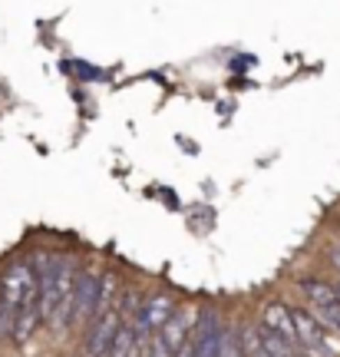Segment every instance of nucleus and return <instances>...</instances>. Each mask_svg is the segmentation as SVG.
Wrapping results in <instances>:
<instances>
[{"label": "nucleus", "instance_id": "nucleus-1", "mask_svg": "<svg viewBox=\"0 0 340 357\" xmlns=\"http://www.w3.org/2000/svg\"><path fill=\"white\" fill-rule=\"evenodd\" d=\"M76 281H79V271L70 258H63L60 265V288H56V307H53V318H50V328L60 331L73 321V311H76Z\"/></svg>", "mask_w": 340, "mask_h": 357}, {"label": "nucleus", "instance_id": "nucleus-2", "mask_svg": "<svg viewBox=\"0 0 340 357\" xmlns=\"http://www.w3.org/2000/svg\"><path fill=\"white\" fill-rule=\"evenodd\" d=\"M119 324H123V314L116 311V307H106L100 311L93 324H89V334H86V357H106L109 354V347H113V337L119 331Z\"/></svg>", "mask_w": 340, "mask_h": 357}, {"label": "nucleus", "instance_id": "nucleus-3", "mask_svg": "<svg viewBox=\"0 0 340 357\" xmlns=\"http://www.w3.org/2000/svg\"><path fill=\"white\" fill-rule=\"evenodd\" d=\"M100 288H102V271H79V281H76V311L73 321L79 324H89V321L100 314Z\"/></svg>", "mask_w": 340, "mask_h": 357}, {"label": "nucleus", "instance_id": "nucleus-4", "mask_svg": "<svg viewBox=\"0 0 340 357\" xmlns=\"http://www.w3.org/2000/svg\"><path fill=\"white\" fill-rule=\"evenodd\" d=\"M192 341H195V354L199 357H222V324L212 307H202L195 328H192Z\"/></svg>", "mask_w": 340, "mask_h": 357}, {"label": "nucleus", "instance_id": "nucleus-5", "mask_svg": "<svg viewBox=\"0 0 340 357\" xmlns=\"http://www.w3.org/2000/svg\"><path fill=\"white\" fill-rule=\"evenodd\" d=\"M37 278V271L33 265H13L3 271V281H0V301L10 307L13 314L20 311V301H24L26 288H30V281Z\"/></svg>", "mask_w": 340, "mask_h": 357}, {"label": "nucleus", "instance_id": "nucleus-6", "mask_svg": "<svg viewBox=\"0 0 340 357\" xmlns=\"http://www.w3.org/2000/svg\"><path fill=\"white\" fill-rule=\"evenodd\" d=\"M291 314H294V328H298V341H301V347H307V351H330L327 344H324V324H320V318H317L314 311H307V307H291Z\"/></svg>", "mask_w": 340, "mask_h": 357}, {"label": "nucleus", "instance_id": "nucleus-7", "mask_svg": "<svg viewBox=\"0 0 340 357\" xmlns=\"http://www.w3.org/2000/svg\"><path fill=\"white\" fill-rule=\"evenodd\" d=\"M261 324L271 328V331H277L284 341H291V344H301V341H298V328H294V314H291L288 305H281V301L265 305V311H261Z\"/></svg>", "mask_w": 340, "mask_h": 357}, {"label": "nucleus", "instance_id": "nucleus-8", "mask_svg": "<svg viewBox=\"0 0 340 357\" xmlns=\"http://www.w3.org/2000/svg\"><path fill=\"white\" fill-rule=\"evenodd\" d=\"M189 328H192V318H189V311H182V307H176L172 311V318L165 321L162 328V337H165V344L172 347V351H178V347L189 341Z\"/></svg>", "mask_w": 340, "mask_h": 357}, {"label": "nucleus", "instance_id": "nucleus-9", "mask_svg": "<svg viewBox=\"0 0 340 357\" xmlns=\"http://www.w3.org/2000/svg\"><path fill=\"white\" fill-rule=\"evenodd\" d=\"M172 311H176V298H172V294H155V298H149V301L142 305V314H139V318H146L152 331H159L165 321L172 318Z\"/></svg>", "mask_w": 340, "mask_h": 357}, {"label": "nucleus", "instance_id": "nucleus-10", "mask_svg": "<svg viewBox=\"0 0 340 357\" xmlns=\"http://www.w3.org/2000/svg\"><path fill=\"white\" fill-rule=\"evenodd\" d=\"M136 331H132V324L129 321H123L119 324V331H116L113 337V347H109V354L106 357H136Z\"/></svg>", "mask_w": 340, "mask_h": 357}, {"label": "nucleus", "instance_id": "nucleus-11", "mask_svg": "<svg viewBox=\"0 0 340 357\" xmlns=\"http://www.w3.org/2000/svg\"><path fill=\"white\" fill-rule=\"evenodd\" d=\"M301 291L311 298V305H330V301H337L340 294H337V284H327V281H314V278H307L301 281Z\"/></svg>", "mask_w": 340, "mask_h": 357}, {"label": "nucleus", "instance_id": "nucleus-12", "mask_svg": "<svg viewBox=\"0 0 340 357\" xmlns=\"http://www.w3.org/2000/svg\"><path fill=\"white\" fill-rule=\"evenodd\" d=\"M314 314L320 318V324H324V328L340 331V298H337V301H330V305H317Z\"/></svg>", "mask_w": 340, "mask_h": 357}, {"label": "nucleus", "instance_id": "nucleus-13", "mask_svg": "<svg viewBox=\"0 0 340 357\" xmlns=\"http://www.w3.org/2000/svg\"><path fill=\"white\" fill-rule=\"evenodd\" d=\"M222 357H245L241 354V331H222Z\"/></svg>", "mask_w": 340, "mask_h": 357}, {"label": "nucleus", "instance_id": "nucleus-14", "mask_svg": "<svg viewBox=\"0 0 340 357\" xmlns=\"http://www.w3.org/2000/svg\"><path fill=\"white\" fill-rule=\"evenodd\" d=\"M13 321H17V314L0 301V341H3V337H13Z\"/></svg>", "mask_w": 340, "mask_h": 357}, {"label": "nucleus", "instance_id": "nucleus-15", "mask_svg": "<svg viewBox=\"0 0 340 357\" xmlns=\"http://www.w3.org/2000/svg\"><path fill=\"white\" fill-rule=\"evenodd\" d=\"M152 357H176V351L165 344L162 331H152Z\"/></svg>", "mask_w": 340, "mask_h": 357}, {"label": "nucleus", "instance_id": "nucleus-16", "mask_svg": "<svg viewBox=\"0 0 340 357\" xmlns=\"http://www.w3.org/2000/svg\"><path fill=\"white\" fill-rule=\"evenodd\" d=\"M176 357H199V354H195V341L189 337V341H185V344L176 351Z\"/></svg>", "mask_w": 340, "mask_h": 357}, {"label": "nucleus", "instance_id": "nucleus-17", "mask_svg": "<svg viewBox=\"0 0 340 357\" xmlns=\"http://www.w3.org/2000/svg\"><path fill=\"white\" fill-rule=\"evenodd\" d=\"M330 261H334V268L340 271V248H334V252H330Z\"/></svg>", "mask_w": 340, "mask_h": 357}, {"label": "nucleus", "instance_id": "nucleus-18", "mask_svg": "<svg viewBox=\"0 0 340 357\" xmlns=\"http://www.w3.org/2000/svg\"><path fill=\"white\" fill-rule=\"evenodd\" d=\"M337 294H340V291H337Z\"/></svg>", "mask_w": 340, "mask_h": 357}]
</instances>
